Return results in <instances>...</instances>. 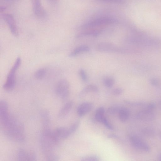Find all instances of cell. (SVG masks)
Wrapping results in <instances>:
<instances>
[{
	"label": "cell",
	"mask_w": 161,
	"mask_h": 161,
	"mask_svg": "<svg viewBox=\"0 0 161 161\" xmlns=\"http://www.w3.org/2000/svg\"><path fill=\"white\" fill-rule=\"evenodd\" d=\"M1 129L4 135L9 140L18 143H23L26 140L23 125L13 116Z\"/></svg>",
	"instance_id": "obj_1"
},
{
	"label": "cell",
	"mask_w": 161,
	"mask_h": 161,
	"mask_svg": "<svg viewBox=\"0 0 161 161\" xmlns=\"http://www.w3.org/2000/svg\"><path fill=\"white\" fill-rule=\"evenodd\" d=\"M59 141L54 131L50 128L43 129L40 136V142L42 150L45 156L54 153L55 147L58 145Z\"/></svg>",
	"instance_id": "obj_2"
},
{
	"label": "cell",
	"mask_w": 161,
	"mask_h": 161,
	"mask_svg": "<svg viewBox=\"0 0 161 161\" xmlns=\"http://www.w3.org/2000/svg\"><path fill=\"white\" fill-rule=\"evenodd\" d=\"M21 62L20 58L17 57L10 69L3 85V88L5 90L10 91L14 88L16 83V72L20 66Z\"/></svg>",
	"instance_id": "obj_3"
},
{
	"label": "cell",
	"mask_w": 161,
	"mask_h": 161,
	"mask_svg": "<svg viewBox=\"0 0 161 161\" xmlns=\"http://www.w3.org/2000/svg\"><path fill=\"white\" fill-rule=\"evenodd\" d=\"M56 95L63 100H66L69 94V85L66 79L60 80L57 83L55 88Z\"/></svg>",
	"instance_id": "obj_4"
},
{
	"label": "cell",
	"mask_w": 161,
	"mask_h": 161,
	"mask_svg": "<svg viewBox=\"0 0 161 161\" xmlns=\"http://www.w3.org/2000/svg\"><path fill=\"white\" fill-rule=\"evenodd\" d=\"M116 22V19L111 17H102L87 22L83 25V27H92L102 25L112 24Z\"/></svg>",
	"instance_id": "obj_5"
},
{
	"label": "cell",
	"mask_w": 161,
	"mask_h": 161,
	"mask_svg": "<svg viewBox=\"0 0 161 161\" xmlns=\"http://www.w3.org/2000/svg\"><path fill=\"white\" fill-rule=\"evenodd\" d=\"M155 114L153 110L145 108L139 111L136 114V119L144 122L153 121L155 119Z\"/></svg>",
	"instance_id": "obj_6"
},
{
	"label": "cell",
	"mask_w": 161,
	"mask_h": 161,
	"mask_svg": "<svg viewBox=\"0 0 161 161\" xmlns=\"http://www.w3.org/2000/svg\"><path fill=\"white\" fill-rule=\"evenodd\" d=\"M17 161H37V157L35 152H27L22 148L19 149L17 153Z\"/></svg>",
	"instance_id": "obj_7"
},
{
	"label": "cell",
	"mask_w": 161,
	"mask_h": 161,
	"mask_svg": "<svg viewBox=\"0 0 161 161\" xmlns=\"http://www.w3.org/2000/svg\"><path fill=\"white\" fill-rule=\"evenodd\" d=\"M11 115L8 112V106L7 103L2 100L0 102V126L5 125L10 119Z\"/></svg>",
	"instance_id": "obj_8"
},
{
	"label": "cell",
	"mask_w": 161,
	"mask_h": 161,
	"mask_svg": "<svg viewBox=\"0 0 161 161\" xmlns=\"http://www.w3.org/2000/svg\"><path fill=\"white\" fill-rule=\"evenodd\" d=\"M129 139L131 144L134 147L145 152H148L150 150L148 145L137 136L131 135Z\"/></svg>",
	"instance_id": "obj_9"
},
{
	"label": "cell",
	"mask_w": 161,
	"mask_h": 161,
	"mask_svg": "<svg viewBox=\"0 0 161 161\" xmlns=\"http://www.w3.org/2000/svg\"><path fill=\"white\" fill-rule=\"evenodd\" d=\"M4 20L8 25L11 33L14 36H17L18 32L15 22L13 15L10 14H3Z\"/></svg>",
	"instance_id": "obj_10"
},
{
	"label": "cell",
	"mask_w": 161,
	"mask_h": 161,
	"mask_svg": "<svg viewBox=\"0 0 161 161\" xmlns=\"http://www.w3.org/2000/svg\"><path fill=\"white\" fill-rule=\"evenodd\" d=\"M32 3L33 11L36 16L40 18L44 17L46 13L40 1L39 0H33Z\"/></svg>",
	"instance_id": "obj_11"
},
{
	"label": "cell",
	"mask_w": 161,
	"mask_h": 161,
	"mask_svg": "<svg viewBox=\"0 0 161 161\" xmlns=\"http://www.w3.org/2000/svg\"><path fill=\"white\" fill-rule=\"evenodd\" d=\"M92 108L93 104L90 102H86L82 103L77 108V114L79 116L82 117L90 112Z\"/></svg>",
	"instance_id": "obj_12"
},
{
	"label": "cell",
	"mask_w": 161,
	"mask_h": 161,
	"mask_svg": "<svg viewBox=\"0 0 161 161\" xmlns=\"http://www.w3.org/2000/svg\"><path fill=\"white\" fill-rule=\"evenodd\" d=\"M54 132L60 140L61 139L67 138L71 135L69 128L64 127H58L55 129Z\"/></svg>",
	"instance_id": "obj_13"
},
{
	"label": "cell",
	"mask_w": 161,
	"mask_h": 161,
	"mask_svg": "<svg viewBox=\"0 0 161 161\" xmlns=\"http://www.w3.org/2000/svg\"><path fill=\"white\" fill-rule=\"evenodd\" d=\"M73 105L72 101H70L65 103L61 108L58 114V117L62 119L65 117L69 113Z\"/></svg>",
	"instance_id": "obj_14"
},
{
	"label": "cell",
	"mask_w": 161,
	"mask_h": 161,
	"mask_svg": "<svg viewBox=\"0 0 161 161\" xmlns=\"http://www.w3.org/2000/svg\"><path fill=\"white\" fill-rule=\"evenodd\" d=\"M41 117L43 129L50 128V119L49 113L46 110L41 112Z\"/></svg>",
	"instance_id": "obj_15"
},
{
	"label": "cell",
	"mask_w": 161,
	"mask_h": 161,
	"mask_svg": "<svg viewBox=\"0 0 161 161\" xmlns=\"http://www.w3.org/2000/svg\"><path fill=\"white\" fill-rule=\"evenodd\" d=\"M119 114L120 121L122 122H125L129 118L130 114V111L126 108H121L119 112Z\"/></svg>",
	"instance_id": "obj_16"
},
{
	"label": "cell",
	"mask_w": 161,
	"mask_h": 161,
	"mask_svg": "<svg viewBox=\"0 0 161 161\" xmlns=\"http://www.w3.org/2000/svg\"><path fill=\"white\" fill-rule=\"evenodd\" d=\"M89 47L86 45H82L79 46L73 50L69 54L70 57L75 56L78 54L83 52H86L89 51Z\"/></svg>",
	"instance_id": "obj_17"
},
{
	"label": "cell",
	"mask_w": 161,
	"mask_h": 161,
	"mask_svg": "<svg viewBox=\"0 0 161 161\" xmlns=\"http://www.w3.org/2000/svg\"><path fill=\"white\" fill-rule=\"evenodd\" d=\"M98 91V88L97 86L93 84H90L83 89L80 93V96H82L89 92H97Z\"/></svg>",
	"instance_id": "obj_18"
},
{
	"label": "cell",
	"mask_w": 161,
	"mask_h": 161,
	"mask_svg": "<svg viewBox=\"0 0 161 161\" xmlns=\"http://www.w3.org/2000/svg\"><path fill=\"white\" fill-rule=\"evenodd\" d=\"M104 108L103 107L98 108L96 110L95 115L96 119L98 122H101L103 118L105 117Z\"/></svg>",
	"instance_id": "obj_19"
},
{
	"label": "cell",
	"mask_w": 161,
	"mask_h": 161,
	"mask_svg": "<svg viewBox=\"0 0 161 161\" xmlns=\"http://www.w3.org/2000/svg\"><path fill=\"white\" fill-rule=\"evenodd\" d=\"M47 70L45 68H41L36 70L35 73V77L38 79H42L45 76Z\"/></svg>",
	"instance_id": "obj_20"
},
{
	"label": "cell",
	"mask_w": 161,
	"mask_h": 161,
	"mask_svg": "<svg viewBox=\"0 0 161 161\" xmlns=\"http://www.w3.org/2000/svg\"><path fill=\"white\" fill-rule=\"evenodd\" d=\"M141 132L143 134L148 136H153L155 134V131L153 129L149 127L143 128L142 129Z\"/></svg>",
	"instance_id": "obj_21"
},
{
	"label": "cell",
	"mask_w": 161,
	"mask_h": 161,
	"mask_svg": "<svg viewBox=\"0 0 161 161\" xmlns=\"http://www.w3.org/2000/svg\"><path fill=\"white\" fill-rule=\"evenodd\" d=\"M47 161H59L60 157L55 153L50 154L45 156Z\"/></svg>",
	"instance_id": "obj_22"
},
{
	"label": "cell",
	"mask_w": 161,
	"mask_h": 161,
	"mask_svg": "<svg viewBox=\"0 0 161 161\" xmlns=\"http://www.w3.org/2000/svg\"><path fill=\"white\" fill-rule=\"evenodd\" d=\"M100 31H87L80 34L78 36V37H82L87 36H96L100 33Z\"/></svg>",
	"instance_id": "obj_23"
},
{
	"label": "cell",
	"mask_w": 161,
	"mask_h": 161,
	"mask_svg": "<svg viewBox=\"0 0 161 161\" xmlns=\"http://www.w3.org/2000/svg\"><path fill=\"white\" fill-rule=\"evenodd\" d=\"M124 102L125 103L133 106H142L146 105L145 103L142 102H134L125 100Z\"/></svg>",
	"instance_id": "obj_24"
},
{
	"label": "cell",
	"mask_w": 161,
	"mask_h": 161,
	"mask_svg": "<svg viewBox=\"0 0 161 161\" xmlns=\"http://www.w3.org/2000/svg\"><path fill=\"white\" fill-rule=\"evenodd\" d=\"M103 83L106 87L111 88L114 85V80L113 78L107 77L104 79Z\"/></svg>",
	"instance_id": "obj_25"
},
{
	"label": "cell",
	"mask_w": 161,
	"mask_h": 161,
	"mask_svg": "<svg viewBox=\"0 0 161 161\" xmlns=\"http://www.w3.org/2000/svg\"><path fill=\"white\" fill-rule=\"evenodd\" d=\"M81 161H99V158L95 155L84 156L81 158Z\"/></svg>",
	"instance_id": "obj_26"
},
{
	"label": "cell",
	"mask_w": 161,
	"mask_h": 161,
	"mask_svg": "<svg viewBox=\"0 0 161 161\" xmlns=\"http://www.w3.org/2000/svg\"><path fill=\"white\" fill-rule=\"evenodd\" d=\"M121 108L117 106H112L108 108L107 110V113L110 114H114L119 112Z\"/></svg>",
	"instance_id": "obj_27"
},
{
	"label": "cell",
	"mask_w": 161,
	"mask_h": 161,
	"mask_svg": "<svg viewBox=\"0 0 161 161\" xmlns=\"http://www.w3.org/2000/svg\"><path fill=\"white\" fill-rule=\"evenodd\" d=\"M80 124V121L77 120L73 123L69 127V129L71 134L75 132L78 128Z\"/></svg>",
	"instance_id": "obj_28"
},
{
	"label": "cell",
	"mask_w": 161,
	"mask_h": 161,
	"mask_svg": "<svg viewBox=\"0 0 161 161\" xmlns=\"http://www.w3.org/2000/svg\"><path fill=\"white\" fill-rule=\"evenodd\" d=\"M149 81L150 84L153 86L157 87L159 85V80L157 78L152 77L150 79Z\"/></svg>",
	"instance_id": "obj_29"
},
{
	"label": "cell",
	"mask_w": 161,
	"mask_h": 161,
	"mask_svg": "<svg viewBox=\"0 0 161 161\" xmlns=\"http://www.w3.org/2000/svg\"><path fill=\"white\" fill-rule=\"evenodd\" d=\"M79 75L81 79L84 82L87 81L88 78L85 71L83 69H81L79 71Z\"/></svg>",
	"instance_id": "obj_30"
},
{
	"label": "cell",
	"mask_w": 161,
	"mask_h": 161,
	"mask_svg": "<svg viewBox=\"0 0 161 161\" xmlns=\"http://www.w3.org/2000/svg\"><path fill=\"white\" fill-rule=\"evenodd\" d=\"M101 122L108 129L110 130H112L113 129L112 126L105 117L103 118Z\"/></svg>",
	"instance_id": "obj_31"
},
{
	"label": "cell",
	"mask_w": 161,
	"mask_h": 161,
	"mask_svg": "<svg viewBox=\"0 0 161 161\" xmlns=\"http://www.w3.org/2000/svg\"><path fill=\"white\" fill-rule=\"evenodd\" d=\"M123 92V90L121 88H116L114 89L112 92V94L115 96L121 95Z\"/></svg>",
	"instance_id": "obj_32"
},
{
	"label": "cell",
	"mask_w": 161,
	"mask_h": 161,
	"mask_svg": "<svg viewBox=\"0 0 161 161\" xmlns=\"http://www.w3.org/2000/svg\"><path fill=\"white\" fill-rule=\"evenodd\" d=\"M155 104L154 103L150 102L146 105L145 108L150 110H153L155 108Z\"/></svg>",
	"instance_id": "obj_33"
},
{
	"label": "cell",
	"mask_w": 161,
	"mask_h": 161,
	"mask_svg": "<svg viewBox=\"0 0 161 161\" xmlns=\"http://www.w3.org/2000/svg\"><path fill=\"white\" fill-rule=\"evenodd\" d=\"M159 103L161 109V100L159 101Z\"/></svg>",
	"instance_id": "obj_34"
},
{
	"label": "cell",
	"mask_w": 161,
	"mask_h": 161,
	"mask_svg": "<svg viewBox=\"0 0 161 161\" xmlns=\"http://www.w3.org/2000/svg\"><path fill=\"white\" fill-rule=\"evenodd\" d=\"M159 160L160 161H161V154H160L159 156Z\"/></svg>",
	"instance_id": "obj_35"
},
{
	"label": "cell",
	"mask_w": 161,
	"mask_h": 161,
	"mask_svg": "<svg viewBox=\"0 0 161 161\" xmlns=\"http://www.w3.org/2000/svg\"><path fill=\"white\" fill-rule=\"evenodd\" d=\"M160 136H161V135Z\"/></svg>",
	"instance_id": "obj_36"
}]
</instances>
